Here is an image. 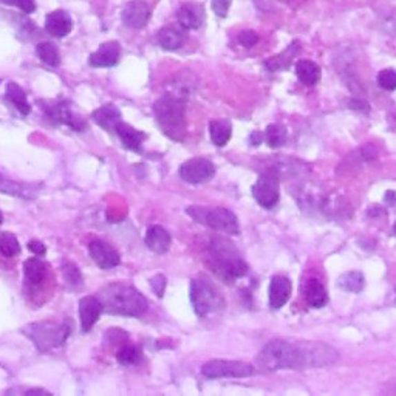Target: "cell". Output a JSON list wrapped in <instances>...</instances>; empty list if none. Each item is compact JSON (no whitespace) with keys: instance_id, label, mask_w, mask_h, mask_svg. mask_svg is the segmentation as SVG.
<instances>
[{"instance_id":"39","label":"cell","mask_w":396,"mask_h":396,"mask_svg":"<svg viewBox=\"0 0 396 396\" xmlns=\"http://www.w3.org/2000/svg\"><path fill=\"white\" fill-rule=\"evenodd\" d=\"M238 42L242 44L243 47L251 48V47H254V45L258 42V36H257L256 31L245 30V31H242V33L238 35Z\"/></svg>"},{"instance_id":"21","label":"cell","mask_w":396,"mask_h":396,"mask_svg":"<svg viewBox=\"0 0 396 396\" xmlns=\"http://www.w3.org/2000/svg\"><path fill=\"white\" fill-rule=\"evenodd\" d=\"M157 42L161 48L167 51H177L183 47L186 42V33L183 27H175V25H167L161 28L157 35Z\"/></svg>"},{"instance_id":"7","label":"cell","mask_w":396,"mask_h":396,"mask_svg":"<svg viewBox=\"0 0 396 396\" xmlns=\"http://www.w3.org/2000/svg\"><path fill=\"white\" fill-rule=\"evenodd\" d=\"M191 302L194 311L200 317L217 313L225 307L223 296L205 277H197L191 282Z\"/></svg>"},{"instance_id":"33","label":"cell","mask_w":396,"mask_h":396,"mask_svg":"<svg viewBox=\"0 0 396 396\" xmlns=\"http://www.w3.org/2000/svg\"><path fill=\"white\" fill-rule=\"evenodd\" d=\"M339 287L346 291H352V293H359L366 287V279H364L362 272L359 271H350L339 277Z\"/></svg>"},{"instance_id":"43","label":"cell","mask_w":396,"mask_h":396,"mask_svg":"<svg viewBox=\"0 0 396 396\" xmlns=\"http://www.w3.org/2000/svg\"><path fill=\"white\" fill-rule=\"evenodd\" d=\"M263 138H265V135H263V133H261V132H254V133L251 135V144L258 146V144H261V142L263 141Z\"/></svg>"},{"instance_id":"30","label":"cell","mask_w":396,"mask_h":396,"mask_svg":"<svg viewBox=\"0 0 396 396\" xmlns=\"http://www.w3.org/2000/svg\"><path fill=\"white\" fill-rule=\"evenodd\" d=\"M6 98H8L12 104H15V107L21 112L22 115H28L31 112V106L27 100V95L22 90V87H19L17 84L15 82H10L8 86H6Z\"/></svg>"},{"instance_id":"17","label":"cell","mask_w":396,"mask_h":396,"mask_svg":"<svg viewBox=\"0 0 396 396\" xmlns=\"http://www.w3.org/2000/svg\"><path fill=\"white\" fill-rule=\"evenodd\" d=\"M180 27H183L185 30H197L206 21L205 8L203 5L187 2L180 6V10L177 12Z\"/></svg>"},{"instance_id":"9","label":"cell","mask_w":396,"mask_h":396,"mask_svg":"<svg viewBox=\"0 0 396 396\" xmlns=\"http://www.w3.org/2000/svg\"><path fill=\"white\" fill-rule=\"evenodd\" d=\"M252 196L265 209H272L281 198V187H279V175L276 172L262 173L256 185L252 186Z\"/></svg>"},{"instance_id":"5","label":"cell","mask_w":396,"mask_h":396,"mask_svg":"<svg viewBox=\"0 0 396 396\" xmlns=\"http://www.w3.org/2000/svg\"><path fill=\"white\" fill-rule=\"evenodd\" d=\"M186 211L194 220H196V222H198L200 225H205L211 229L229 234V236H237L240 232L236 214L229 209H226V207L192 206L187 207Z\"/></svg>"},{"instance_id":"4","label":"cell","mask_w":396,"mask_h":396,"mask_svg":"<svg viewBox=\"0 0 396 396\" xmlns=\"http://www.w3.org/2000/svg\"><path fill=\"white\" fill-rule=\"evenodd\" d=\"M153 115L161 131L169 138L181 141L186 135V110L185 102L172 96H163L153 104Z\"/></svg>"},{"instance_id":"31","label":"cell","mask_w":396,"mask_h":396,"mask_svg":"<svg viewBox=\"0 0 396 396\" xmlns=\"http://www.w3.org/2000/svg\"><path fill=\"white\" fill-rule=\"evenodd\" d=\"M36 53L45 66L57 67L61 64V55L53 42H41L36 47Z\"/></svg>"},{"instance_id":"6","label":"cell","mask_w":396,"mask_h":396,"mask_svg":"<svg viewBox=\"0 0 396 396\" xmlns=\"http://www.w3.org/2000/svg\"><path fill=\"white\" fill-rule=\"evenodd\" d=\"M22 331L36 343L39 350L47 352V350L61 347L68 339L71 323L64 322L61 326H56L53 322H37L23 327Z\"/></svg>"},{"instance_id":"40","label":"cell","mask_w":396,"mask_h":396,"mask_svg":"<svg viewBox=\"0 0 396 396\" xmlns=\"http://www.w3.org/2000/svg\"><path fill=\"white\" fill-rule=\"evenodd\" d=\"M151 283H152V290H153V293L157 294L160 299L164 296V290H166V285H167V282H166V279H164V276H161V274H158V276H155V277H152L151 279Z\"/></svg>"},{"instance_id":"45","label":"cell","mask_w":396,"mask_h":396,"mask_svg":"<svg viewBox=\"0 0 396 396\" xmlns=\"http://www.w3.org/2000/svg\"><path fill=\"white\" fill-rule=\"evenodd\" d=\"M3 223V216H2V212H0V225Z\"/></svg>"},{"instance_id":"23","label":"cell","mask_w":396,"mask_h":396,"mask_svg":"<svg viewBox=\"0 0 396 396\" xmlns=\"http://www.w3.org/2000/svg\"><path fill=\"white\" fill-rule=\"evenodd\" d=\"M0 192L6 194V196L19 197L23 200H35L39 194V187L33 185L19 183V181L6 178L0 173Z\"/></svg>"},{"instance_id":"11","label":"cell","mask_w":396,"mask_h":396,"mask_svg":"<svg viewBox=\"0 0 396 396\" xmlns=\"http://www.w3.org/2000/svg\"><path fill=\"white\" fill-rule=\"evenodd\" d=\"M180 178L189 185H203L216 175V166L207 158H192L180 166Z\"/></svg>"},{"instance_id":"25","label":"cell","mask_w":396,"mask_h":396,"mask_svg":"<svg viewBox=\"0 0 396 396\" xmlns=\"http://www.w3.org/2000/svg\"><path fill=\"white\" fill-rule=\"evenodd\" d=\"M92 118L100 127L110 132H115L116 126H118V122L121 121V112L118 107L107 104V106H102L98 110H95Z\"/></svg>"},{"instance_id":"38","label":"cell","mask_w":396,"mask_h":396,"mask_svg":"<svg viewBox=\"0 0 396 396\" xmlns=\"http://www.w3.org/2000/svg\"><path fill=\"white\" fill-rule=\"evenodd\" d=\"M0 3L16 6V8L23 11L25 15H30V12H33L36 10L35 0H0Z\"/></svg>"},{"instance_id":"35","label":"cell","mask_w":396,"mask_h":396,"mask_svg":"<svg viewBox=\"0 0 396 396\" xmlns=\"http://www.w3.org/2000/svg\"><path fill=\"white\" fill-rule=\"evenodd\" d=\"M21 252V245L16 236H12L10 232H3L0 236V254L3 257H15Z\"/></svg>"},{"instance_id":"12","label":"cell","mask_w":396,"mask_h":396,"mask_svg":"<svg viewBox=\"0 0 396 396\" xmlns=\"http://www.w3.org/2000/svg\"><path fill=\"white\" fill-rule=\"evenodd\" d=\"M198 79L189 70H183L175 73L166 84V93L175 100L186 102L197 90Z\"/></svg>"},{"instance_id":"2","label":"cell","mask_w":396,"mask_h":396,"mask_svg":"<svg viewBox=\"0 0 396 396\" xmlns=\"http://www.w3.org/2000/svg\"><path fill=\"white\" fill-rule=\"evenodd\" d=\"M100 301L106 313L141 317L149 308L147 299L132 285L110 283L100 291Z\"/></svg>"},{"instance_id":"15","label":"cell","mask_w":396,"mask_h":396,"mask_svg":"<svg viewBox=\"0 0 396 396\" xmlns=\"http://www.w3.org/2000/svg\"><path fill=\"white\" fill-rule=\"evenodd\" d=\"M149 19H151V8H149V5L142 2V0L129 2L124 6V10H122V22H124V25L129 28H144Z\"/></svg>"},{"instance_id":"41","label":"cell","mask_w":396,"mask_h":396,"mask_svg":"<svg viewBox=\"0 0 396 396\" xmlns=\"http://www.w3.org/2000/svg\"><path fill=\"white\" fill-rule=\"evenodd\" d=\"M231 6V0H212V10L218 17H226Z\"/></svg>"},{"instance_id":"1","label":"cell","mask_w":396,"mask_h":396,"mask_svg":"<svg viewBox=\"0 0 396 396\" xmlns=\"http://www.w3.org/2000/svg\"><path fill=\"white\" fill-rule=\"evenodd\" d=\"M339 353L326 342L274 339L266 343L257 356V366L263 372L305 370L327 367L337 362Z\"/></svg>"},{"instance_id":"46","label":"cell","mask_w":396,"mask_h":396,"mask_svg":"<svg viewBox=\"0 0 396 396\" xmlns=\"http://www.w3.org/2000/svg\"><path fill=\"white\" fill-rule=\"evenodd\" d=\"M393 234L396 236V223H395V226H393Z\"/></svg>"},{"instance_id":"42","label":"cell","mask_w":396,"mask_h":396,"mask_svg":"<svg viewBox=\"0 0 396 396\" xmlns=\"http://www.w3.org/2000/svg\"><path fill=\"white\" fill-rule=\"evenodd\" d=\"M28 248L31 252H35V254L37 256H41V254H45V245L39 242V240H31V242L28 243Z\"/></svg>"},{"instance_id":"20","label":"cell","mask_w":396,"mask_h":396,"mask_svg":"<svg viewBox=\"0 0 396 396\" xmlns=\"http://www.w3.org/2000/svg\"><path fill=\"white\" fill-rule=\"evenodd\" d=\"M144 243L155 254H164L171 248V234L163 226L153 225L146 231Z\"/></svg>"},{"instance_id":"14","label":"cell","mask_w":396,"mask_h":396,"mask_svg":"<svg viewBox=\"0 0 396 396\" xmlns=\"http://www.w3.org/2000/svg\"><path fill=\"white\" fill-rule=\"evenodd\" d=\"M104 307L98 296H86L79 301V321L81 330L84 333H88L98 322L100 316L102 314Z\"/></svg>"},{"instance_id":"19","label":"cell","mask_w":396,"mask_h":396,"mask_svg":"<svg viewBox=\"0 0 396 396\" xmlns=\"http://www.w3.org/2000/svg\"><path fill=\"white\" fill-rule=\"evenodd\" d=\"M71 28H73V21L67 11L56 10L45 17V30L53 37H66Z\"/></svg>"},{"instance_id":"27","label":"cell","mask_w":396,"mask_h":396,"mask_svg":"<svg viewBox=\"0 0 396 396\" xmlns=\"http://www.w3.org/2000/svg\"><path fill=\"white\" fill-rule=\"evenodd\" d=\"M299 51H301V44L293 42L287 50L282 51L281 55H277V56L271 57V59L266 61L265 67L268 68L270 71H282L285 68H288Z\"/></svg>"},{"instance_id":"26","label":"cell","mask_w":396,"mask_h":396,"mask_svg":"<svg viewBox=\"0 0 396 396\" xmlns=\"http://www.w3.org/2000/svg\"><path fill=\"white\" fill-rule=\"evenodd\" d=\"M296 75L305 86L313 87L321 79V68L313 61L302 59L296 64Z\"/></svg>"},{"instance_id":"24","label":"cell","mask_w":396,"mask_h":396,"mask_svg":"<svg viewBox=\"0 0 396 396\" xmlns=\"http://www.w3.org/2000/svg\"><path fill=\"white\" fill-rule=\"evenodd\" d=\"M303 294L310 307L313 308H322L326 307L328 302V293L319 279H310L303 287Z\"/></svg>"},{"instance_id":"10","label":"cell","mask_w":396,"mask_h":396,"mask_svg":"<svg viewBox=\"0 0 396 396\" xmlns=\"http://www.w3.org/2000/svg\"><path fill=\"white\" fill-rule=\"evenodd\" d=\"M44 112L48 118L59 124L70 126L75 131H84L86 129V121L79 118L73 110H71L70 102L67 101H41Z\"/></svg>"},{"instance_id":"18","label":"cell","mask_w":396,"mask_h":396,"mask_svg":"<svg viewBox=\"0 0 396 396\" xmlns=\"http://www.w3.org/2000/svg\"><path fill=\"white\" fill-rule=\"evenodd\" d=\"M121 47L118 42H106L88 57V64L96 68H109L118 64Z\"/></svg>"},{"instance_id":"37","label":"cell","mask_w":396,"mask_h":396,"mask_svg":"<svg viewBox=\"0 0 396 396\" xmlns=\"http://www.w3.org/2000/svg\"><path fill=\"white\" fill-rule=\"evenodd\" d=\"M378 86L387 90V92H393V90H396V70L387 68L379 71Z\"/></svg>"},{"instance_id":"3","label":"cell","mask_w":396,"mask_h":396,"mask_svg":"<svg viewBox=\"0 0 396 396\" xmlns=\"http://www.w3.org/2000/svg\"><path fill=\"white\" fill-rule=\"evenodd\" d=\"M207 265L223 282H234L248 272V265L229 240L217 237L207 246Z\"/></svg>"},{"instance_id":"8","label":"cell","mask_w":396,"mask_h":396,"mask_svg":"<svg viewBox=\"0 0 396 396\" xmlns=\"http://www.w3.org/2000/svg\"><path fill=\"white\" fill-rule=\"evenodd\" d=\"M201 373L209 379L217 378H246L254 373V367L248 362L242 361H226V359H214L206 362L201 367Z\"/></svg>"},{"instance_id":"22","label":"cell","mask_w":396,"mask_h":396,"mask_svg":"<svg viewBox=\"0 0 396 396\" xmlns=\"http://www.w3.org/2000/svg\"><path fill=\"white\" fill-rule=\"evenodd\" d=\"M115 133L122 142V146H124L127 151L132 152H140L142 142L146 140V133L136 131L135 127L127 124L124 121L118 122V126L115 129Z\"/></svg>"},{"instance_id":"28","label":"cell","mask_w":396,"mask_h":396,"mask_svg":"<svg viewBox=\"0 0 396 396\" xmlns=\"http://www.w3.org/2000/svg\"><path fill=\"white\" fill-rule=\"evenodd\" d=\"M209 135L211 140L216 146L223 147L228 144L232 135V126L229 121L226 120H216L209 124Z\"/></svg>"},{"instance_id":"13","label":"cell","mask_w":396,"mask_h":396,"mask_svg":"<svg viewBox=\"0 0 396 396\" xmlns=\"http://www.w3.org/2000/svg\"><path fill=\"white\" fill-rule=\"evenodd\" d=\"M88 254L102 270L115 268V266H118L121 262L120 252L116 251L112 245L104 242V240H93V242L88 245Z\"/></svg>"},{"instance_id":"29","label":"cell","mask_w":396,"mask_h":396,"mask_svg":"<svg viewBox=\"0 0 396 396\" xmlns=\"http://www.w3.org/2000/svg\"><path fill=\"white\" fill-rule=\"evenodd\" d=\"M23 272L30 283L39 287L45 281V277H47V265L39 261V258H28L23 263Z\"/></svg>"},{"instance_id":"34","label":"cell","mask_w":396,"mask_h":396,"mask_svg":"<svg viewBox=\"0 0 396 396\" xmlns=\"http://www.w3.org/2000/svg\"><path fill=\"white\" fill-rule=\"evenodd\" d=\"M265 140L268 142V146L272 149L282 147L285 144V141H287V129L282 124H271L266 127Z\"/></svg>"},{"instance_id":"44","label":"cell","mask_w":396,"mask_h":396,"mask_svg":"<svg viewBox=\"0 0 396 396\" xmlns=\"http://www.w3.org/2000/svg\"><path fill=\"white\" fill-rule=\"evenodd\" d=\"M36 393L44 395V393H48V392H47V390H42V388H35V390H28V392H27V395H36Z\"/></svg>"},{"instance_id":"16","label":"cell","mask_w":396,"mask_h":396,"mask_svg":"<svg viewBox=\"0 0 396 396\" xmlns=\"http://www.w3.org/2000/svg\"><path fill=\"white\" fill-rule=\"evenodd\" d=\"M293 293V285L285 276H274L270 282V307L272 310H281L290 301Z\"/></svg>"},{"instance_id":"36","label":"cell","mask_w":396,"mask_h":396,"mask_svg":"<svg viewBox=\"0 0 396 396\" xmlns=\"http://www.w3.org/2000/svg\"><path fill=\"white\" fill-rule=\"evenodd\" d=\"M62 276L66 279V282L70 285L71 288H79L82 287V276H81V271L77 270V266L66 262L62 265Z\"/></svg>"},{"instance_id":"32","label":"cell","mask_w":396,"mask_h":396,"mask_svg":"<svg viewBox=\"0 0 396 396\" xmlns=\"http://www.w3.org/2000/svg\"><path fill=\"white\" fill-rule=\"evenodd\" d=\"M142 359V350L138 346H132V343H122L120 347L118 353H116V361L121 366H136Z\"/></svg>"}]
</instances>
